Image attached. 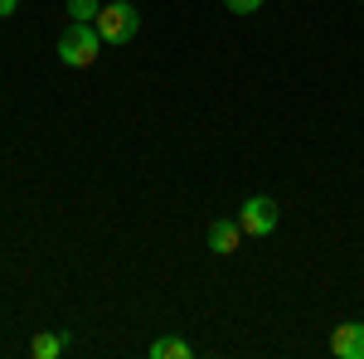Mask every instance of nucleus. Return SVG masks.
Returning a JSON list of instances; mask_svg holds the SVG:
<instances>
[{
    "mask_svg": "<svg viewBox=\"0 0 364 359\" xmlns=\"http://www.w3.org/2000/svg\"><path fill=\"white\" fill-rule=\"evenodd\" d=\"M151 355H156V359H190L195 350H190L185 340H175V335H161V340L151 345Z\"/></svg>",
    "mask_w": 364,
    "mask_h": 359,
    "instance_id": "obj_6",
    "label": "nucleus"
},
{
    "mask_svg": "<svg viewBox=\"0 0 364 359\" xmlns=\"http://www.w3.org/2000/svg\"><path fill=\"white\" fill-rule=\"evenodd\" d=\"M15 5H20V0H0V20H5V15H15Z\"/></svg>",
    "mask_w": 364,
    "mask_h": 359,
    "instance_id": "obj_10",
    "label": "nucleus"
},
{
    "mask_svg": "<svg viewBox=\"0 0 364 359\" xmlns=\"http://www.w3.org/2000/svg\"><path fill=\"white\" fill-rule=\"evenodd\" d=\"M277 199H267V194H252L243 199V209H238V223H243V233L248 238H267V233H277Z\"/></svg>",
    "mask_w": 364,
    "mask_h": 359,
    "instance_id": "obj_3",
    "label": "nucleus"
},
{
    "mask_svg": "<svg viewBox=\"0 0 364 359\" xmlns=\"http://www.w3.org/2000/svg\"><path fill=\"white\" fill-rule=\"evenodd\" d=\"M63 345H68L63 335H34V345H29V355H34V359H54L58 350H63Z\"/></svg>",
    "mask_w": 364,
    "mask_h": 359,
    "instance_id": "obj_7",
    "label": "nucleus"
},
{
    "mask_svg": "<svg viewBox=\"0 0 364 359\" xmlns=\"http://www.w3.org/2000/svg\"><path fill=\"white\" fill-rule=\"evenodd\" d=\"M97 54H102V34H97V25L73 20V25L58 34V58H63L68 68H92Z\"/></svg>",
    "mask_w": 364,
    "mask_h": 359,
    "instance_id": "obj_1",
    "label": "nucleus"
},
{
    "mask_svg": "<svg viewBox=\"0 0 364 359\" xmlns=\"http://www.w3.org/2000/svg\"><path fill=\"white\" fill-rule=\"evenodd\" d=\"M224 5L233 15H257V10H262V0H224Z\"/></svg>",
    "mask_w": 364,
    "mask_h": 359,
    "instance_id": "obj_9",
    "label": "nucleus"
},
{
    "mask_svg": "<svg viewBox=\"0 0 364 359\" xmlns=\"http://www.w3.org/2000/svg\"><path fill=\"white\" fill-rule=\"evenodd\" d=\"M97 10H102V0H68V15H73V20H83V25L97 20Z\"/></svg>",
    "mask_w": 364,
    "mask_h": 359,
    "instance_id": "obj_8",
    "label": "nucleus"
},
{
    "mask_svg": "<svg viewBox=\"0 0 364 359\" xmlns=\"http://www.w3.org/2000/svg\"><path fill=\"white\" fill-rule=\"evenodd\" d=\"M331 355L336 359H364V326L360 321H340L331 331Z\"/></svg>",
    "mask_w": 364,
    "mask_h": 359,
    "instance_id": "obj_4",
    "label": "nucleus"
},
{
    "mask_svg": "<svg viewBox=\"0 0 364 359\" xmlns=\"http://www.w3.org/2000/svg\"><path fill=\"white\" fill-rule=\"evenodd\" d=\"M238 243H243V223L238 219H214L209 223V248L219 252V257L238 252Z\"/></svg>",
    "mask_w": 364,
    "mask_h": 359,
    "instance_id": "obj_5",
    "label": "nucleus"
},
{
    "mask_svg": "<svg viewBox=\"0 0 364 359\" xmlns=\"http://www.w3.org/2000/svg\"><path fill=\"white\" fill-rule=\"evenodd\" d=\"M97 34H102V44H132V34L141 29V15L132 0H112V5H102L97 10Z\"/></svg>",
    "mask_w": 364,
    "mask_h": 359,
    "instance_id": "obj_2",
    "label": "nucleus"
}]
</instances>
